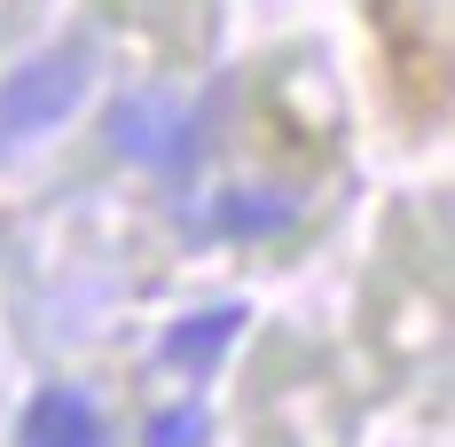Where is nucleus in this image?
I'll return each instance as SVG.
<instances>
[{
    "label": "nucleus",
    "mask_w": 455,
    "mask_h": 447,
    "mask_svg": "<svg viewBox=\"0 0 455 447\" xmlns=\"http://www.w3.org/2000/svg\"><path fill=\"white\" fill-rule=\"evenodd\" d=\"M204 440V416L196 408H165L157 424H149V447H196Z\"/></svg>",
    "instance_id": "4"
},
{
    "label": "nucleus",
    "mask_w": 455,
    "mask_h": 447,
    "mask_svg": "<svg viewBox=\"0 0 455 447\" xmlns=\"http://www.w3.org/2000/svg\"><path fill=\"white\" fill-rule=\"evenodd\" d=\"M235 330H243V307H204V314H188L181 330L165 338V361H173V369H204Z\"/></svg>",
    "instance_id": "3"
},
{
    "label": "nucleus",
    "mask_w": 455,
    "mask_h": 447,
    "mask_svg": "<svg viewBox=\"0 0 455 447\" xmlns=\"http://www.w3.org/2000/svg\"><path fill=\"white\" fill-rule=\"evenodd\" d=\"M87 94V55L63 47V55H32L8 87H0V134L24 141V134H47L55 118H71Z\"/></svg>",
    "instance_id": "1"
},
{
    "label": "nucleus",
    "mask_w": 455,
    "mask_h": 447,
    "mask_svg": "<svg viewBox=\"0 0 455 447\" xmlns=\"http://www.w3.org/2000/svg\"><path fill=\"white\" fill-rule=\"evenodd\" d=\"M16 447H102V416L87 408V393H71V385H47L40 401L24 408Z\"/></svg>",
    "instance_id": "2"
}]
</instances>
